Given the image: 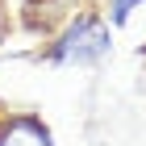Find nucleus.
Returning <instances> with one entry per match:
<instances>
[{
    "label": "nucleus",
    "instance_id": "1",
    "mask_svg": "<svg viewBox=\"0 0 146 146\" xmlns=\"http://www.w3.org/2000/svg\"><path fill=\"white\" fill-rule=\"evenodd\" d=\"M109 54H113V34H109V21L96 13H79L46 50V58L58 67H96Z\"/></svg>",
    "mask_w": 146,
    "mask_h": 146
},
{
    "label": "nucleus",
    "instance_id": "2",
    "mask_svg": "<svg viewBox=\"0 0 146 146\" xmlns=\"http://www.w3.org/2000/svg\"><path fill=\"white\" fill-rule=\"evenodd\" d=\"M0 146H54V134L38 113H9L0 121Z\"/></svg>",
    "mask_w": 146,
    "mask_h": 146
}]
</instances>
